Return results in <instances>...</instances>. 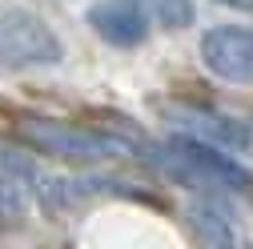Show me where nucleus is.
<instances>
[{"instance_id": "7ed1b4c3", "label": "nucleus", "mask_w": 253, "mask_h": 249, "mask_svg": "<svg viewBox=\"0 0 253 249\" xmlns=\"http://www.w3.org/2000/svg\"><path fill=\"white\" fill-rule=\"evenodd\" d=\"M201 60L221 81L249 84L253 81V28L245 24H217L201 37Z\"/></svg>"}, {"instance_id": "39448f33", "label": "nucleus", "mask_w": 253, "mask_h": 249, "mask_svg": "<svg viewBox=\"0 0 253 249\" xmlns=\"http://www.w3.org/2000/svg\"><path fill=\"white\" fill-rule=\"evenodd\" d=\"M181 124H185V133L189 137H197V141H209L217 149H241L249 145V129L237 121H225V117H213V113H181Z\"/></svg>"}, {"instance_id": "20e7f679", "label": "nucleus", "mask_w": 253, "mask_h": 249, "mask_svg": "<svg viewBox=\"0 0 253 249\" xmlns=\"http://www.w3.org/2000/svg\"><path fill=\"white\" fill-rule=\"evenodd\" d=\"M88 28L97 33L105 44L117 48H133L149 37V16L137 0H97L88 8Z\"/></svg>"}, {"instance_id": "0eeeda50", "label": "nucleus", "mask_w": 253, "mask_h": 249, "mask_svg": "<svg viewBox=\"0 0 253 249\" xmlns=\"http://www.w3.org/2000/svg\"><path fill=\"white\" fill-rule=\"evenodd\" d=\"M137 4L145 8L149 20H157L161 28H189L197 20L193 0H137Z\"/></svg>"}, {"instance_id": "f257e3e1", "label": "nucleus", "mask_w": 253, "mask_h": 249, "mask_svg": "<svg viewBox=\"0 0 253 249\" xmlns=\"http://www.w3.org/2000/svg\"><path fill=\"white\" fill-rule=\"evenodd\" d=\"M20 133L48 157L81 161V165H97V161H113V157H129L133 153V141H125L117 133L65 124V121H28V124H20Z\"/></svg>"}, {"instance_id": "1a4fd4ad", "label": "nucleus", "mask_w": 253, "mask_h": 249, "mask_svg": "<svg viewBox=\"0 0 253 249\" xmlns=\"http://www.w3.org/2000/svg\"><path fill=\"white\" fill-rule=\"evenodd\" d=\"M217 4H229V8H241V12H253V0H217Z\"/></svg>"}, {"instance_id": "423d86ee", "label": "nucleus", "mask_w": 253, "mask_h": 249, "mask_svg": "<svg viewBox=\"0 0 253 249\" xmlns=\"http://www.w3.org/2000/svg\"><path fill=\"white\" fill-rule=\"evenodd\" d=\"M193 221H197V229L205 233L209 245H217V249H233V245H237L233 221H229V213L221 209L217 201H197V205H193Z\"/></svg>"}, {"instance_id": "f03ea898", "label": "nucleus", "mask_w": 253, "mask_h": 249, "mask_svg": "<svg viewBox=\"0 0 253 249\" xmlns=\"http://www.w3.org/2000/svg\"><path fill=\"white\" fill-rule=\"evenodd\" d=\"M65 56V44L52 28L28 8L0 12V69H41L56 65Z\"/></svg>"}, {"instance_id": "6e6552de", "label": "nucleus", "mask_w": 253, "mask_h": 249, "mask_svg": "<svg viewBox=\"0 0 253 249\" xmlns=\"http://www.w3.org/2000/svg\"><path fill=\"white\" fill-rule=\"evenodd\" d=\"M24 221V189L0 169V225H16Z\"/></svg>"}]
</instances>
